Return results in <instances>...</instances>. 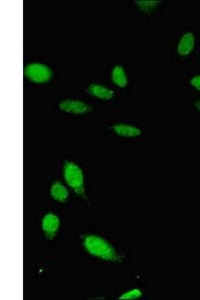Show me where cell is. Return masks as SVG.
Instances as JSON below:
<instances>
[{
    "instance_id": "1",
    "label": "cell",
    "mask_w": 200,
    "mask_h": 300,
    "mask_svg": "<svg viewBox=\"0 0 200 300\" xmlns=\"http://www.w3.org/2000/svg\"><path fill=\"white\" fill-rule=\"evenodd\" d=\"M84 247L90 254L110 261H117L118 256L113 247L104 238L93 235L87 236L84 240Z\"/></svg>"
},
{
    "instance_id": "2",
    "label": "cell",
    "mask_w": 200,
    "mask_h": 300,
    "mask_svg": "<svg viewBox=\"0 0 200 300\" xmlns=\"http://www.w3.org/2000/svg\"><path fill=\"white\" fill-rule=\"evenodd\" d=\"M64 180L78 194L84 196V178L81 169L72 162H65L63 168Z\"/></svg>"
},
{
    "instance_id": "3",
    "label": "cell",
    "mask_w": 200,
    "mask_h": 300,
    "mask_svg": "<svg viewBox=\"0 0 200 300\" xmlns=\"http://www.w3.org/2000/svg\"><path fill=\"white\" fill-rule=\"evenodd\" d=\"M24 72L29 80L36 83L46 82L50 80L52 76V72L48 67L38 63L28 64Z\"/></svg>"
},
{
    "instance_id": "4",
    "label": "cell",
    "mask_w": 200,
    "mask_h": 300,
    "mask_svg": "<svg viewBox=\"0 0 200 300\" xmlns=\"http://www.w3.org/2000/svg\"><path fill=\"white\" fill-rule=\"evenodd\" d=\"M114 132L118 136L125 138H134L142 134L140 128L134 126L124 123L114 124L112 127Z\"/></svg>"
},
{
    "instance_id": "5",
    "label": "cell",
    "mask_w": 200,
    "mask_h": 300,
    "mask_svg": "<svg viewBox=\"0 0 200 300\" xmlns=\"http://www.w3.org/2000/svg\"><path fill=\"white\" fill-rule=\"evenodd\" d=\"M195 45V37L191 32L184 33L180 38L178 46L177 52L181 56H186L194 50Z\"/></svg>"
},
{
    "instance_id": "6",
    "label": "cell",
    "mask_w": 200,
    "mask_h": 300,
    "mask_svg": "<svg viewBox=\"0 0 200 300\" xmlns=\"http://www.w3.org/2000/svg\"><path fill=\"white\" fill-rule=\"evenodd\" d=\"M60 108L63 111L73 114H82L88 110V105L81 101L73 100H66L60 102Z\"/></svg>"
},
{
    "instance_id": "7",
    "label": "cell",
    "mask_w": 200,
    "mask_h": 300,
    "mask_svg": "<svg viewBox=\"0 0 200 300\" xmlns=\"http://www.w3.org/2000/svg\"><path fill=\"white\" fill-rule=\"evenodd\" d=\"M60 224L58 218L52 214H46L42 220V230L48 238H52Z\"/></svg>"
},
{
    "instance_id": "8",
    "label": "cell",
    "mask_w": 200,
    "mask_h": 300,
    "mask_svg": "<svg viewBox=\"0 0 200 300\" xmlns=\"http://www.w3.org/2000/svg\"><path fill=\"white\" fill-rule=\"evenodd\" d=\"M111 78L113 82L118 88H124L128 84L126 72L120 65H116L114 67L111 72Z\"/></svg>"
},
{
    "instance_id": "9",
    "label": "cell",
    "mask_w": 200,
    "mask_h": 300,
    "mask_svg": "<svg viewBox=\"0 0 200 300\" xmlns=\"http://www.w3.org/2000/svg\"><path fill=\"white\" fill-rule=\"evenodd\" d=\"M90 94L101 100H109L114 96V92L111 89L99 84H92L88 88Z\"/></svg>"
},
{
    "instance_id": "10",
    "label": "cell",
    "mask_w": 200,
    "mask_h": 300,
    "mask_svg": "<svg viewBox=\"0 0 200 300\" xmlns=\"http://www.w3.org/2000/svg\"><path fill=\"white\" fill-rule=\"evenodd\" d=\"M50 194L56 200L64 202L68 196L66 188L60 182H56L52 184L50 188Z\"/></svg>"
},
{
    "instance_id": "11",
    "label": "cell",
    "mask_w": 200,
    "mask_h": 300,
    "mask_svg": "<svg viewBox=\"0 0 200 300\" xmlns=\"http://www.w3.org/2000/svg\"><path fill=\"white\" fill-rule=\"evenodd\" d=\"M137 7L142 12H150L154 10L160 4V0H136L134 2Z\"/></svg>"
},
{
    "instance_id": "12",
    "label": "cell",
    "mask_w": 200,
    "mask_h": 300,
    "mask_svg": "<svg viewBox=\"0 0 200 300\" xmlns=\"http://www.w3.org/2000/svg\"><path fill=\"white\" fill-rule=\"evenodd\" d=\"M142 292L138 288H132L124 293L119 297L120 300H132L139 298L142 296Z\"/></svg>"
},
{
    "instance_id": "13",
    "label": "cell",
    "mask_w": 200,
    "mask_h": 300,
    "mask_svg": "<svg viewBox=\"0 0 200 300\" xmlns=\"http://www.w3.org/2000/svg\"><path fill=\"white\" fill-rule=\"evenodd\" d=\"M190 84L194 88L200 91V74L192 77L190 80Z\"/></svg>"
},
{
    "instance_id": "14",
    "label": "cell",
    "mask_w": 200,
    "mask_h": 300,
    "mask_svg": "<svg viewBox=\"0 0 200 300\" xmlns=\"http://www.w3.org/2000/svg\"><path fill=\"white\" fill-rule=\"evenodd\" d=\"M194 105L196 108L200 112V100L196 101Z\"/></svg>"
}]
</instances>
